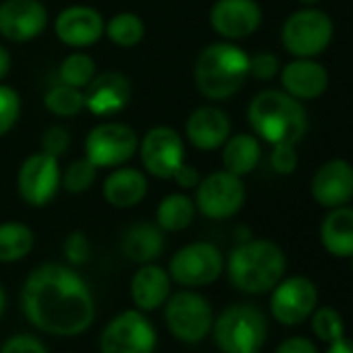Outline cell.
Returning <instances> with one entry per match:
<instances>
[{"mask_svg":"<svg viewBox=\"0 0 353 353\" xmlns=\"http://www.w3.org/2000/svg\"><path fill=\"white\" fill-rule=\"evenodd\" d=\"M26 318L40 330L57 336L85 332L96 318V303L85 281L69 266L42 264L21 289Z\"/></svg>","mask_w":353,"mask_h":353,"instance_id":"cell-1","label":"cell"},{"mask_svg":"<svg viewBox=\"0 0 353 353\" xmlns=\"http://www.w3.org/2000/svg\"><path fill=\"white\" fill-rule=\"evenodd\" d=\"M248 121L254 133L270 145H297L310 127L301 100L289 96L283 90L260 92L248 108Z\"/></svg>","mask_w":353,"mask_h":353,"instance_id":"cell-2","label":"cell"},{"mask_svg":"<svg viewBox=\"0 0 353 353\" xmlns=\"http://www.w3.org/2000/svg\"><path fill=\"white\" fill-rule=\"evenodd\" d=\"M285 252L268 239L241 241L227 260V274L235 289L262 295L272 291L285 276Z\"/></svg>","mask_w":353,"mask_h":353,"instance_id":"cell-3","label":"cell"},{"mask_svg":"<svg viewBox=\"0 0 353 353\" xmlns=\"http://www.w3.org/2000/svg\"><path fill=\"white\" fill-rule=\"evenodd\" d=\"M250 77V57L233 42L206 46L196 59L194 79L198 92L208 100H227L235 96Z\"/></svg>","mask_w":353,"mask_h":353,"instance_id":"cell-4","label":"cell"},{"mask_svg":"<svg viewBox=\"0 0 353 353\" xmlns=\"http://www.w3.org/2000/svg\"><path fill=\"white\" fill-rule=\"evenodd\" d=\"M266 332V318L252 303L229 305L212 324L214 343L223 353H260Z\"/></svg>","mask_w":353,"mask_h":353,"instance_id":"cell-5","label":"cell"},{"mask_svg":"<svg viewBox=\"0 0 353 353\" xmlns=\"http://www.w3.org/2000/svg\"><path fill=\"white\" fill-rule=\"evenodd\" d=\"M332 36V19L324 11L312 7L289 15L281 30L283 46L295 59H316L328 48Z\"/></svg>","mask_w":353,"mask_h":353,"instance_id":"cell-6","label":"cell"},{"mask_svg":"<svg viewBox=\"0 0 353 353\" xmlns=\"http://www.w3.org/2000/svg\"><path fill=\"white\" fill-rule=\"evenodd\" d=\"M164 322L176 339L194 345L212 330L214 312L204 295L181 291L168 295L164 303Z\"/></svg>","mask_w":353,"mask_h":353,"instance_id":"cell-7","label":"cell"},{"mask_svg":"<svg viewBox=\"0 0 353 353\" xmlns=\"http://www.w3.org/2000/svg\"><path fill=\"white\" fill-rule=\"evenodd\" d=\"M225 268L221 250L208 241H196L181 248L168 264V276L183 287L196 289L212 285Z\"/></svg>","mask_w":353,"mask_h":353,"instance_id":"cell-8","label":"cell"},{"mask_svg":"<svg viewBox=\"0 0 353 353\" xmlns=\"http://www.w3.org/2000/svg\"><path fill=\"white\" fill-rule=\"evenodd\" d=\"M245 204V185L241 176L229 170H216L196 188V208L212 221H225L235 216Z\"/></svg>","mask_w":353,"mask_h":353,"instance_id":"cell-9","label":"cell"},{"mask_svg":"<svg viewBox=\"0 0 353 353\" xmlns=\"http://www.w3.org/2000/svg\"><path fill=\"white\" fill-rule=\"evenodd\" d=\"M137 145V133L129 125L106 121L88 133L85 158L98 168H117L135 156Z\"/></svg>","mask_w":353,"mask_h":353,"instance_id":"cell-10","label":"cell"},{"mask_svg":"<svg viewBox=\"0 0 353 353\" xmlns=\"http://www.w3.org/2000/svg\"><path fill=\"white\" fill-rule=\"evenodd\" d=\"M156 330L137 310L114 316L100 336V353H154Z\"/></svg>","mask_w":353,"mask_h":353,"instance_id":"cell-11","label":"cell"},{"mask_svg":"<svg viewBox=\"0 0 353 353\" xmlns=\"http://www.w3.org/2000/svg\"><path fill=\"white\" fill-rule=\"evenodd\" d=\"M61 166L59 158L36 152L28 156L17 172V192L26 204L42 208L54 200L61 188Z\"/></svg>","mask_w":353,"mask_h":353,"instance_id":"cell-12","label":"cell"},{"mask_svg":"<svg viewBox=\"0 0 353 353\" xmlns=\"http://www.w3.org/2000/svg\"><path fill=\"white\" fill-rule=\"evenodd\" d=\"M318 305V289L307 276L281 279L270 295V312L283 326L305 322Z\"/></svg>","mask_w":353,"mask_h":353,"instance_id":"cell-13","label":"cell"},{"mask_svg":"<svg viewBox=\"0 0 353 353\" xmlns=\"http://www.w3.org/2000/svg\"><path fill=\"white\" fill-rule=\"evenodd\" d=\"M137 148H139L141 166L152 176H156V179H170L176 166L185 160V148L181 135L164 125L152 127L143 135Z\"/></svg>","mask_w":353,"mask_h":353,"instance_id":"cell-14","label":"cell"},{"mask_svg":"<svg viewBox=\"0 0 353 353\" xmlns=\"http://www.w3.org/2000/svg\"><path fill=\"white\" fill-rule=\"evenodd\" d=\"M210 26L229 42L243 40L262 26V9L256 0H216L210 9Z\"/></svg>","mask_w":353,"mask_h":353,"instance_id":"cell-15","label":"cell"},{"mask_svg":"<svg viewBox=\"0 0 353 353\" xmlns=\"http://www.w3.org/2000/svg\"><path fill=\"white\" fill-rule=\"evenodd\" d=\"M48 26V11L38 0H5L0 5V36L9 42L36 40Z\"/></svg>","mask_w":353,"mask_h":353,"instance_id":"cell-16","label":"cell"},{"mask_svg":"<svg viewBox=\"0 0 353 353\" xmlns=\"http://www.w3.org/2000/svg\"><path fill=\"white\" fill-rule=\"evenodd\" d=\"M310 190L322 208L347 206L353 198V164L343 158L324 162L314 172Z\"/></svg>","mask_w":353,"mask_h":353,"instance_id":"cell-17","label":"cell"},{"mask_svg":"<svg viewBox=\"0 0 353 353\" xmlns=\"http://www.w3.org/2000/svg\"><path fill=\"white\" fill-rule=\"evenodd\" d=\"M54 34L71 48H88L104 36V19L92 7H67L57 15Z\"/></svg>","mask_w":353,"mask_h":353,"instance_id":"cell-18","label":"cell"},{"mask_svg":"<svg viewBox=\"0 0 353 353\" xmlns=\"http://www.w3.org/2000/svg\"><path fill=\"white\" fill-rule=\"evenodd\" d=\"M85 108L96 117H112L121 112L131 100V83L119 71L96 73L90 85L83 90Z\"/></svg>","mask_w":353,"mask_h":353,"instance_id":"cell-19","label":"cell"},{"mask_svg":"<svg viewBox=\"0 0 353 353\" xmlns=\"http://www.w3.org/2000/svg\"><path fill=\"white\" fill-rule=\"evenodd\" d=\"M283 92L297 100H316L328 90V71L314 59H293L281 71Z\"/></svg>","mask_w":353,"mask_h":353,"instance_id":"cell-20","label":"cell"},{"mask_svg":"<svg viewBox=\"0 0 353 353\" xmlns=\"http://www.w3.org/2000/svg\"><path fill=\"white\" fill-rule=\"evenodd\" d=\"M185 135L194 148L212 152L223 148V143L229 139L231 121L219 106H200L190 114L185 123Z\"/></svg>","mask_w":353,"mask_h":353,"instance_id":"cell-21","label":"cell"},{"mask_svg":"<svg viewBox=\"0 0 353 353\" xmlns=\"http://www.w3.org/2000/svg\"><path fill=\"white\" fill-rule=\"evenodd\" d=\"M104 200L112 208H133L148 194V179L139 168L117 166L102 185Z\"/></svg>","mask_w":353,"mask_h":353,"instance_id":"cell-22","label":"cell"},{"mask_svg":"<svg viewBox=\"0 0 353 353\" xmlns=\"http://www.w3.org/2000/svg\"><path fill=\"white\" fill-rule=\"evenodd\" d=\"M170 295V276L156 264H141L131 279V299L141 312H154L166 303Z\"/></svg>","mask_w":353,"mask_h":353,"instance_id":"cell-23","label":"cell"},{"mask_svg":"<svg viewBox=\"0 0 353 353\" xmlns=\"http://www.w3.org/2000/svg\"><path fill=\"white\" fill-rule=\"evenodd\" d=\"M320 243L334 258L353 256V208H330L320 225Z\"/></svg>","mask_w":353,"mask_h":353,"instance_id":"cell-24","label":"cell"},{"mask_svg":"<svg viewBox=\"0 0 353 353\" xmlns=\"http://www.w3.org/2000/svg\"><path fill=\"white\" fill-rule=\"evenodd\" d=\"M164 231L152 223L131 225L123 235V254L137 264H150L164 250Z\"/></svg>","mask_w":353,"mask_h":353,"instance_id":"cell-25","label":"cell"},{"mask_svg":"<svg viewBox=\"0 0 353 353\" xmlns=\"http://www.w3.org/2000/svg\"><path fill=\"white\" fill-rule=\"evenodd\" d=\"M262 156V148L256 135L252 133H237L229 135V139L223 143V166L225 170L245 176L250 174Z\"/></svg>","mask_w":353,"mask_h":353,"instance_id":"cell-26","label":"cell"},{"mask_svg":"<svg viewBox=\"0 0 353 353\" xmlns=\"http://www.w3.org/2000/svg\"><path fill=\"white\" fill-rule=\"evenodd\" d=\"M196 202L185 194H168L156 208V225L162 231L176 233L188 229L196 219Z\"/></svg>","mask_w":353,"mask_h":353,"instance_id":"cell-27","label":"cell"},{"mask_svg":"<svg viewBox=\"0 0 353 353\" xmlns=\"http://www.w3.org/2000/svg\"><path fill=\"white\" fill-rule=\"evenodd\" d=\"M34 231L23 223L0 225V262L11 264L23 260L34 250Z\"/></svg>","mask_w":353,"mask_h":353,"instance_id":"cell-28","label":"cell"},{"mask_svg":"<svg viewBox=\"0 0 353 353\" xmlns=\"http://www.w3.org/2000/svg\"><path fill=\"white\" fill-rule=\"evenodd\" d=\"M104 36L121 48H131L143 40L145 26L135 13H119L104 23Z\"/></svg>","mask_w":353,"mask_h":353,"instance_id":"cell-29","label":"cell"},{"mask_svg":"<svg viewBox=\"0 0 353 353\" xmlns=\"http://www.w3.org/2000/svg\"><path fill=\"white\" fill-rule=\"evenodd\" d=\"M44 106L48 112H52L57 117H75L85 108L83 90L71 88L67 83H59L46 92Z\"/></svg>","mask_w":353,"mask_h":353,"instance_id":"cell-30","label":"cell"},{"mask_svg":"<svg viewBox=\"0 0 353 353\" xmlns=\"http://www.w3.org/2000/svg\"><path fill=\"white\" fill-rule=\"evenodd\" d=\"M94 77H96V63L85 52L69 54L59 67L61 83H67L71 88H77V90H85Z\"/></svg>","mask_w":353,"mask_h":353,"instance_id":"cell-31","label":"cell"},{"mask_svg":"<svg viewBox=\"0 0 353 353\" xmlns=\"http://www.w3.org/2000/svg\"><path fill=\"white\" fill-rule=\"evenodd\" d=\"M98 176V166L92 164L85 156L77 158L69 164V168L63 172L61 176V185L69 192V194H83L88 192Z\"/></svg>","mask_w":353,"mask_h":353,"instance_id":"cell-32","label":"cell"},{"mask_svg":"<svg viewBox=\"0 0 353 353\" xmlns=\"http://www.w3.org/2000/svg\"><path fill=\"white\" fill-rule=\"evenodd\" d=\"M312 320V330L314 334L322 341V343H332L336 339H341L345 334V320L343 316L330 307V305H322L316 307L310 316Z\"/></svg>","mask_w":353,"mask_h":353,"instance_id":"cell-33","label":"cell"},{"mask_svg":"<svg viewBox=\"0 0 353 353\" xmlns=\"http://www.w3.org/2000/svg\"><path fill=\"white\" fill-rule=\"evenodd\" d=\"M19 114H21L19 94L13 88L0 83V137L7 135L15 127V123L19 121Z\"/></svg>","mask_w":353,"mask_h":353,"instance_id":"cell-34","label":"cell"},{"mask_svg":"<svg viewBox=\"0 0 353 353\" xmlns=\"http://www.w3.org/2000/svg\"><path fill=\"white\" fill-rule=\"evenodd\" d=\"M297 164H299V156L295 152V145H291V143L272 145L270 166H272L274 172H279V174H293L297 170Z\"/></svg>","mask_w":353,"mask_h":353,"instance_id":"cell-35","label":"cell"},{"mask_svg":"<svg viewBox=\"0 0 353 353\" xmlns=\"http://www.w3.org/2000/svg\"><path fill=\"white\" fill-rule=\"evenodd\" d=\"M69 143H71V133L61 125L48 127L42 135V152L54 158H61L69 150Z\"/></svg>","mask_w":353,"mask_h":353,"instance_id":"cell-36","label":"cell"},{"mask_svg":"<svg viewBox=\"0 0 353 353\" xmlns=\"http://www.w3.org/2000/svg\"><path fill=\"white\" fill-rule=\"evenodd\" d=\"M65 258L73 266H81L90 260V241L83 233L75 231L65 239Z\"/></svg>","mask_w":353,"mask_h":353,"instance_id":"cell-37","label":"cell"},{"mask_svg":"<svg viewBox=\"0 0 353 353\" xmlns=\"http://www.w3.org/2000/svg\"><path fill=\"white\" fill-rule=\"evenodd\" d=\"M281 71V63L272 52H258L250 57V75L256 79H272Z\"/></svg>","mask_w":353,"mask_h":353,"instance_id":"cell-38","label":"cell"},{"mask_svg":"<svg viewBox=\"0 0 353 353\" xmlns=\"http://www.w3.org/2000/svg\"><path fill=\"white\" fill-rule=\"evenodd\" d=\"M0 353H48V351L40 339L32 334H15L3 345Z\"/></svg>","mask_w":353,"mask_h":353,"instance_id":"cell-39","label":"cell"},{"mask_svg":"<svg viewBox=\"0 0 353 353\" xmlns=\"http://www.w3.org/2000/svg\"><path fill=\"white\" fill-rule=\"evenodd\" d=\"M170 179L176 185H179V188H183V190H196L202 176H200V172H198V168L194 164H190V162L183 160L179 166H176V170L172 172Z\"/></svg>","mask_w":353,"mask_h":353,"instance_id":"cell-40","label":"cell"},{"mask_svg":"<svg viewBox=\"0 0 353 353\" xmlns=\"http://www.w3.org/2000/svg\"><path fill=\"white\" fill-rule=\"evenodd\" d=\"M274 353H318V349L305 336H289L274 349Z\"/></svg>","mask_w":353,"mask_h":353,"instance_id":"cell-41","label":"cell"},{"mask_svg":"<svg viewBox=\"0 0 353 353\" xmlns=\"http://www.w3.org/2000/svg\"><path fill=\"white\" fill-rule=\"evenodd\" d=\"M326 353H353V339H347L345 334L332 343H328Z\"/></svg>","mask_w":353,"mask_h":353,"instance_id":"cell-42","label":"cell"},{"mask_svg":"<svg viewBox=\"0 0 353 353\" xmlns=\"http://www.w3.org/2000/svg\"><path fill=\"white\" fill-rule=\"evenodd\" d=\"M9 71H11V54L5 46H0V83L5 81Z\"/></svg>","mask_w":353,"mask_h":353,"instance_id":"cell-43","label":"cell"},{"mask_svg":"<svg viewBox=\"0 0 353 353\" xmlns=\"http://www.w3.org/2000/svg\"><path fill=\"white\" fill-rule=\"evenodd\" d=\"M5 305H7V297H5L3 287H0V318H3V314H5Z\"/></svg>","mask_w":353,"mask_h":353,"instance_id":"cell-44","label":"cell"},{"mask_svg":"<svg viewBox=\"0 0 353 353\" xmlns=\"http://www.w3.org/2000/svg\"><path fill=\"white\" fill-rule=\"evenodd\" d=\"M301 5H307V7H312V5H316V3H320V0H299Z\"/></svg>","mask_w":353,"mask_h":353,"instance_id":"cell-45","label":"cell"},{"mask_svg":"<svg viewBox=\"0 0 353 353\" xmlns=\"http://www.w3.org/2000/svg\"><path fill=\"white\" fill-rule=\"evenodd\" d=\"M351 268H353V256H351Z\"/></svg>","mask_w":353,"mask_h":353,"instance_id":"cell-46","label":"cell"}]
</instances>
